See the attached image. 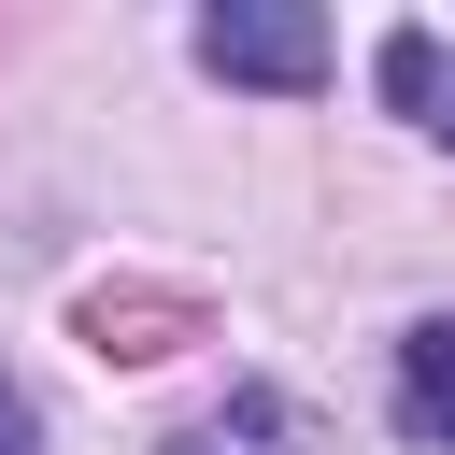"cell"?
<instances>
[{
  "mask_svg": "<svg viewBox=\"0 0 455 455\" xmlns=\"http://www.w3.org/2000/svg\"><path fill=\"white\" fill-rule=\"evenodd\" d=\"M398 427H412L427 455H455V313L398 327Z\"/></svg>",
  "mask_w": 455,
  "mask_h": 455,
  "instance_id": "3",
  "label": "cell"
},
{
  "mask_svg": "<svg viewBox=\"0 0 455 455\" xmlns=\"http://www.w3.org/2000/svg\"><path fill=\"white\" fill-rule=\"evenodd\" d=\"M370 85L427 128V142H455V43L441 28H384V57H370Z\"/></svg>",
  "mask_w": 455,
  "mask_h": 455,
  "instance_id": "2",
  "label": "cell"
},
{
  "mask_svg": "<svg viewBox=\"0 0 455 455\" xmlns=\"http://www.w3.org/2000/svg\"><path fill=\"white\" fill-rule=\"evenodd\" d=\"M199 71L299 100V85H327V14H299V0H213L199 14Z\"/></svg>",
  "mask_w": 455,
  "mask_h": 455,
  "instance_id": "1",
  "label": "cell"
},
{
  "mask_svg": "<svg viewBox=\"0 0 455 455\" xmlns=\"http://www.w3.org/2000/svg\"><path fill=\"white\" fill-rule=\"evenodd\" d=\"M156 455H299V412H284L270 384H228V398H213L199 427H171Z\"/></svg>",
  "mask_w": 455,
  "mask_h": 455,
  "instance_id": "4",
  "label": "cell"
},
{
  "mask_svg": "<svg viewBox=\"0 0 455 455\" xmlns=\"http://www.w3.org/2000/svg\"><path fill=\"white\" fill-rule=\"evenodd\" d=\"M0 455H43V412H28L14 384H0Z\"/></svg>",
  "mask_w": 455,
  "mask_h": 455,
  "instance_id": "5",
  "label": "cell"
}]
</instances>
